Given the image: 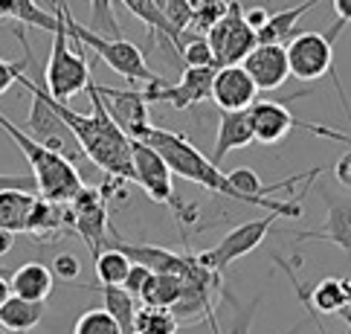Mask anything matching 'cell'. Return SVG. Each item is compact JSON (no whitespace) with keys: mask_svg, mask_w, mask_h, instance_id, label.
I'll return each instance as SVG.
<instances>
[{"mask_svg":"<svg viewBox=\"0 0 351 334\" xmlns=\"http://www.w3.org/2000/svg\"><path fill=\"white\" fill-rule=\"evenodd\" d=\"M299 329H302V326H293L291 331H287V334H299Z\"/></svg>","mask_w":351,"mask_h":334,"instance_id":"cell-47","label":"cell"},{"mask_svg":"<svg viewBox=\"0 0 351 334\" xmlns=\"http://www.w3.org/2000/svg\"><path fill=\"white\" fill-rule=\"evenodd\" d=\"M53 270L41 262H27L21 265L15 274H12L9 285L15 296H23V300H32V302H44L49 294H53Z\"/></svg>","mask_w":351,"mask_h":334,"instance_id":"cell-20","label":"cell"},{"mask_svg":"<svg viewBox=\"0 0 351 334\" xmlns=\"http://www.w3.org/2000/svg\"><path fill=\"white\" fill-rule=\"evenodd\" d=\"M49 270H53V276L61 279V282H76L79 274H82V262L73 253H58L53 259V267Z\"/></svg>","mask_w":351,"mask_h":334,"instance_id":"cell-38","label":"cell"},{"mask_svg":"<svg viewBox=\"0 0 351 334\" xmlns=\"http://www.w3.org/2000/svg\"><path fill=\"white\" fill-rule=\"evenodd\" d=\"M348 305V279H322L311 288L313 314H343Z\"/></svg>","mask_w":351,"mask_h":334,"instance_id":"cell-28","label":"cell"},{"mask_svg":"<svg viewBox=\"0 0 351 334\" xmlns=\"http://www.w3.org/2000/svg\"><path fill=\"white\" fill-rule=\"evenodd\" d=\"M99 96L108 108L110 119L125 131V137L131 140H143L145 131L152 128V119H148V102L143 91L128 88V91H119V88H108V84H96Z\"/></svg>","mask_w":351,"mask_h":334,"instance_id":"cell-14","label":"cell"},{"mask_svg":"<svg viewBox=\"0 0 351 334\" xmlns=\"http://www.w3.org/2000/svg\"><path fill=\"white\" fill-rule=\"evenodd\" d=\"M204 38L212 49V56H215V70L227 67V64H241L258 44V35H256V29L247 27L244 9L238 0H230L227 15H223Z\"/></svg>","mask_w":351,"mask_h":334,"instance_id":"cell-8","label":"cell"},{"mask_svg":"<svg viewBox=\"0 0 351 334\" xmlns=\"http://www.w3.org/2000/svg\"><path fill=\"white\" fill-rule=\"evenodd\" d=\"M223 291V296H227V300L235 305V320H232V331L230 334H250V326H253V317H256V308H258V296L250 305H238V300L235 296L227 291V288H221Z\"/></svg>","mask_w":351,"mask_h":334,"instance_id":"cell-36","label":"cell"},{"mask_svg":"<svg viewBox=\"0 0 351 334\" xmlns=\"http://www.w3.org/2000/svg\"><path fill=\"white\" fill-rule=\"evenodd\" d=\"M180 61L186 67H215V56L206 44L204 35H189V29L183 32V44H180Z\"/></svg>","mask_w":351,"mask_h":334,"instance_id":"cell-33","label":"cell"},{"mask_svg":"<svg viewBox=\"0 0 351 334\" xmlns=\"http://www.w3.org/2000/svg\"><path fill=\"white\" fill-rule=\"evenodd\" d=\"M15 35H18V41L23 47V58L21 61H3L0 58V96H3L12 84L18 82V76L27 70V64L32 61V49H29V41H27V35H23V29H15Z\"/></svg>","mask_w":351,"mask_h":334,"instance_id":"cell-35","label":"cell"},{"mask_svg":"<svg viewBox=\"0 0 351 334\" xmlns=\"http://www.w3.org/2000/svg\"><path fill=\"white\" fill-rule=\"evenodd\" d=\"M67 227L64 221V204H53L47 198L35 195V204L29 209V218H27V232L35 239H47V236H56Z\"/></svg>","mask_w":351,"mask_h":334,"instance_id":"cell-26","label":"cell"},{"mask_svg":"<svg viewBox=\"0 0 351 334\" xmlns=\"http://www.w3.org/2000/svg\"><path fill=\"white\" fill-rule=\"evenodd\" d=\"M328 215L319 230H305L296 232L299 241H331L337 247H343L346 253H351V198H331L328 192H319Z\"/></svg>","mask_w":351,"mask_h":334,"instance_id":"cell-17","label":"cell"},{"mask_svg":"<svg viewBox=\"0 0 351 334\" xmlns=\"http://www.w3.org/2000/svg\"><path fill=\"white\" fill-rule=\"evenodd\" d=\"M73 334H122V329L105 308H90V311H84L76 320Z\"/></svg>","mask_w":351,"mask_h":334,"instance_id":"cell-34","label":"cell"},{"mask_svg":"<svg viewBox=\"0 0 351 334\" xmlns=\"http://www.w3.org/2000/svg\"><path fill=\"white\" fill-rule=\"evenodd\" d=\"M0 21H18L21 27H38L47 32L58 29V12L41 9L35 0H0Z\"/></svg>","mask_w":351,"mask_h":334,"instance_id":"cell-21","label":"cell"},{"mask_svg":"<svg viewBox=\"0 0 351 334\" xmlns=\"http://www.w3.org/2000/svg\"><path fill=\"white\" fill-rule=\"evenodd\" d=\"M87 96H90V114H79V110H73L67 102H58V99H53V105L58 110V117L64 119L67 128L73 131L82 154L90 160L93 166L105 169L110 178L134 180L131 137H125V131L110 119L93 79L87 84Z\"/></svg>","mask_w":351,"mask_h":334,"instance_id":"cell-2","label":"cell"},{"mask_svg":"<svg viewBox=\"0 0 351 334\" xmlns=\"http://www.w3.org/2000/svg\"><path fill=\"white\" fill-rule=\"evenodd\" d=\"M12 247H15V232H9V230L0 227V256H6Z\"/></svg>","mask_w":351,"mask_h":334,"instance_id":"cell-44","label":"cell"},{"mask_svg":"<svg viewBox=\"0 0 351 334\" xmlns=\"http://www.w3.org/2000/svg\"><path fill=\"white\" fill-rule=\"evenodd\" d=\"M0 334H9V331H6V329H3V326H0Z\"/></svg>","mask_w":351,"mask_h":334,"instance_id":"cell-49","label":"cell"},{"mask_svg":"<svg viewBox=\"0 0 351 334\" xmlns=\"http://www.w3.org/2000/svg\"><path fill=\"white\" fill-rule=\"evenodd\" d=\"M253 119H250V108L247 110H221L218 119V137H215V154L209 160L215 166H221V160L227 157L235 148H247L253 143Z\"/></svg>","mask_w":351,"mask_h":334,"instance_id":"cell-18","label":"cell"},{"mask_svg":"<svg viewBox=\"0 0 351 334\" xmlns=\"http://www.w3.org/2000/svg\"><path fill=\"white\" fill-rule=\"evenodd\" d=\"M334 178H337V183H340V187L351 189V152H346V154L334 163Z\"/></svg>","mask_w":351,"mask_h":334,"instance_id":"cell-42","label":"cell"},{"mask_svg":"<svg viewBox=\"0 0 351 334\" xmlns=\"http://www.w3.org/2000/svg\"><path fill=\"white\" fill-rule=\"evenodd\" d=\"M227 9H230V0H197V3H192V21H189L192 32L206 35L227 15Z\"/></svg>","mask_w":351,"mask_h":334,"instance_id":"cell-31","label":"cell"},{"mask_svg":"<svg viewBox=\"0 0 351 334\" xmlns=\"http://www.w3.org/2000/svg\"><path fill=\"white\" fill-rule=\"evenodd\" d=\"M212 79H215V67H186L178 84H169L160 76L140 91L145 96V102H166L178 110H186L200 102H209Z\"/></svg>","mask_w":351,"mask_h":334,"instance_id":"cell-12","label":"cell"},{"mask_svg":"<svg viewBox=\"0 0 351 334\" xmlns=\"http://www.w3.org/2000/svg\"><path fill=\"white\" fill-rule=\"evenodd\" d=\"M276 218H279V215L267 213L265 218L244 221V224L232 227L215 247H209V250L197 253V262L204 265V267H209V270H215V274H221V270L227 267V265L238 262V259L247 256V253H253L256 247L267 239V232H270V227H273Z\"/></svg>","mask_w":351,"mask_h":334,"instance_id":"cell-11","label":"cell"},{"mask_svg":"<svg viewBox=\"0 0 351 334\" xmlns=\"http://www.w3.org/2000/svg\"><path fill=\"white\" fill-rule=\"evenodd\" d=\"M64 221L73 232H79V239L87 244V250L93 259L105 250V239L110 230V215H108V201L99 189L82 187L79 195L70 204H64Z\"/></svg>","mask_w":351,"mask_h":334,"instance_id":"cell-9","label":"cell"},{"mask_svg":"<svg viewBox=\"0 0 351 334\" xmlns=\"http://www.w3.org/2000/svg\"><path fill=\"white\" fill-rule=\"evenodd\" d=\"M244 21H247V27H250V29H256V32H258V29L270 21V12H267V9H261V6H258V9H250V12H244Z\"/></svg>","mask_w":351,"mask_h":334,"instance_id":"cell-43","label":"cell"},{"mask_svg":"<svg viewBox=\"0 0 351 334\" xmlns=\"http://www.w3.org/2000/svg\"><path fill=\"white\" fill-rule=\"evenodd\" d=\"M93 262H96V279L102 282V285H122L131 270V259L114 250V247H105Z\"/></svg>","mask_w":351,"mask_h":334,"instance_id":"cell-29","label":"cell"},{"mask_svg":"<svg viewBox=\"0 0 351 334\" xmlns=\"http://www.w3.org/2000/svg\"><path fill=\"white\" fill-rule=\"evenodd\" d=\"M93 291L102 294V308L119 323L122 334H134L136 323V296H131L122 285H93Z\"/></svg>","mask_w":351,"mask_h":334,"instance_id":"cell-25","label":"cell"},{"mask_svg":"<svg viewBox=\"0 0 351 334\" xmlns=\"http://www.w3.org/2000/svg\"><path fill=\"white\" fill-rule=\"evenodd\" d=\"M250 119H253V137H256L258 143H265V145H273V143L285 140L293 128H302V131H311V134H319V137H328V140L348 143L346 134L334 131V128L313 126V122L296 119L282 102H270V99H261V102L256 99V102L250 105Z\"/></svg>","mask_w":351,"mask_h":334,"instance_id":"cell-10","label":"cell"},{"mask_svg":"<svg viewBox=\"0 0 351 334\" xmlns=\"http://www.w3.org/2000/svg\"><path fill=\"white\" fill-rule=\"evenodd\" d=\"M0 128H3L12 143H15L23 157L29 160V169H32V178H35V187H38V195L47 198L53 204H70L73 198L79 195V189L84 187L82 175L73 160H67L64 154L53 152L41 143H35L32 137L23 128H18L9 117L0 114Z\"/></svg>","mask_w":351,"mask_h":334,"instance_id":"cell-3","label":"cell"},{"mask_svg":"<svg viewBox=\"0 0 351 334\" xmlns=\"http://www.w3.org/2000/svg\"><path fill=\"white\" fill-rule=\"evenodd\" d=\"M143 143L154 145L157 152L162 154V160L169 163V169L174 175H180L183 180H192L197 187H204L215 195H223L230 201H238V204H247V206H258L265 213H273V215H287V218H302V206L293 204V201H276V198H250V195H241L238 192L230 178L212 163L206 154L197 152V145H192L183 134H174L169 128H157L152 126L145 131Z\"/></svg>","mask_w":351,"mask_h":334,"instance_id":"cell-1","label":"cell"},{"mask_svg":"<svg viewBox=\"0 0 351 334\" xmlns=\"http://www.w3.org/2000/svg\"><path fill=\"white\" fill-rule=\"evenodd\" d=\"M18 84H23V88L29 91V96H32V108H29L27 122H23V131H27L35 143L53 148V152L64 154L67 160L76 163V157L82 154V148H79L76 137H73V131L67 128V122L58 117V110L53 105V96L47 93L44 84L32 82L29 76H23V73L18 76Z\"/></svg>","mask_w":351,"mask_h":334,"instance_id":"cell-6","label":"cell"},{"mask_svg":"<svg viewBox=\"0 0 351 334\" xmlns=\"http://www.w3.org/2000/svg\"><path fill=\"white\" fill-rule=\"evenodd\" d=\"M35 204V192H0V227L9 232H27V218Z\"/></svg>","mask_w":351,"mask_h":334,"instance_id":"cell-27","label":"cell"},{"mask_svg":"<svg viewBox=\"0 0 351 334\" xmlns=\"http://www.w3.org/2000/svg\"><path fill=\"white\" fill-rule=\"evenodd\" d=\"M287 67H291V79L299 82H317L322 76H334V44L328 41L325 32H296L291 41H287ZM337 82V76H334ZM337 91L343 96V105L348 110L346 93L337 82Z\"/></svg>","mask_w":351,"mask_h":334,"instance_id":"cell-7","label":"cell"},{"mask_svg":"<svg viewBox=\"0 0 351 334\" xmlns=\"http://www.w3.org/2000/svg\"><path fill=\"white\" fill-rule=\"evenodd\" d=\"M9 189H18V192H38L32 175H0V192H9Z\"/></svg>","mask_w":351,"mask_h":334,"instance_id":"cell-40","label":"cell"},{"mask_svg":"<svg viewBox=\"0 0 351 334\" xmlns=\"http://www.w3.org/2000/svg\"><path fill=\"white\" fill-rule=\"evenodd\" d=\"M148 274H152V270H148V267H143V265H134V262H131V270H128V276H125L122 288L128 291L131 296H140V291H143V285H145Z\"/></svg>","mask_w":351,"mask_h":334,"instance_id":"cell-41","label":"cell"},{"mask_svg":"<svg viewBox=\"0 0 351 334\" xmlns=\"http://www.w3.org/2000/svg\"><path fill=\"white\" fill-rule=\"evenodd\" d=\"M41 317H44V302L23 300V296H15V294L0 305V326H3L6 331L27 334L41 323Z\"/></svg>","mask_w":351,"mask_h":334,"instance_id":"cell-24","label":"cell"},{"mask_svg":"<svg viewBox=\"0 0 351 334\" xmlns=\"http://www.w3.org/2000/svg\"><path fill=\"white\" fill-rule=\"evenodd\" d=\"M331 6L337 12V23H334L331 32H328V41L334 44L337 38H340V32L351 23V0H331Z\"/></svg>","mask_w":351,"mask_h":334,"instance_id":"cell-39","label":"cell"},{"mask_svg":"<svg viewBox=\"0 0 351 334\" xmlns=\"http://www.w3.org/2000/svg\"><path fill=\"white\" fill-rule=\"evenodd\" d=\"M256 99L258 88L241 64H227L215 70L209 102H215L221 110H247Z\"/></svg>","mask_w":351,"mask_h":334,"instance_id":"cell-15","label":"cell"},{"mask_svg":"<svg viewBox=\"0 0 351 334\" xmlns=\"http://www.w3.org/2000/svg\"><path fill=\"white\" fill-rule=\"evenodd\" d=\"M131 166H134V183H140L152 201L174 206V201H178L171 187L174 171L169 169V163L162 160V154L154 145H148L143 140H131Z\"/></svg>","mask_w":351,"mask_h":334,"instance_id":"cell-13","label":"cell"},{"mask_svg":"<svg viewBox=\"0 0 351 334\" xmlns=\"http://www.w3.org/2000/svg\"><path fill=\"white\" fill-rule=\"evenodd\" d=\"M9 296H12V285H9V282H6L3 276H0V305H3V302L9 300Z\"/></svg>","mask_w":351,"mask_h":334,"instance_id":"cell-45","label":"cell"},{"mask_svg":"<svg viewBox=\"0 0 351 334\" xmlns=\"http://www.w3.org/2000/svg\"><path fill=\"white\" fill-rule=\"evenodd\" d=\"M183 285H186V279H180V276L148 274L145 285H143L136 300H140L145 308H166V311H171V308L178 305V300L183 296Z\"/></svg>","mask_w":351,"mask_h":334,"instance_id":"cell-23","label":"cell"},{"mask_svg":"<svg viewBox=\"0 0 351 334\" xmlns=\"http://www.w3.org/2000/svg\"><path fill=\"white\" fill-rule=\"evenodd\" d=\"M154 3H157V6H160V9H162V6H166V0H154Z\"/></svg>","mask_w":351,"mask_h":334,"instance_id":"cell-48","label":"cell"},{"mask_svg":"<svg viewBox=\"0 0 351 334\" xmlns=\"http://www.w3.org/2000/svg\"><path fill=\"white\" fill-rule=\"evenodd\" d=\"M87 84H90V67H87L84 58V47L76 38H70L64 21H61L58 29L53 32V49H49V61L44 70V88L58 102H70L76 93L87 91Z\"/></svg>","mask_w":351,"mask_h":334,"instance_id":"cell-5","label":"cell"},{"mask_svg":"<svg viewBox=\"0 0 351 334\" xmlns=\"http://www.w3.org/2000/svg\"><path fill=\"white\" fill-rule=\"evenodd\" d=\"M340 317H343V320H346V323L351 326V279H348V305L343 308V314H340Z\"/></svg>","mask_w":351,"mask_h":334,"instance_id":"cell-46","label":"cell"},{"mask_svg":"<svg viewBox=\"0 0 351 334\" xmlns=\"http://www.w3.org/2000/svg\"><path fill=\"white\" fill-rule=\"evenodd\" d=\"M319 3H322V0H302L299 6L282 9V12H273L270 21L256 32V35H258V44H285L287 38H293L299 18H302L305 12H311L313 6H319Z\"/></svg>","mask_w":351,"mask_h":334,"instance_id":"cell-22","label":"cell"},{"mask_svg":"<svg viewBox=\"0 0 351 334\" xmlns=\"http://www.w3.org/2000/svg\"><path fill=\"white\" fill-rule=\"evenodd\" d=\"M122 6L131 12L134 18H140L148 29H152V41H160L166 49H171V56L180 61V44L183 35L169 23L166 12H162L154 0H122Z\"/></svg>","mask_w":351,"mask_h":334,"instance_id":"cell-19","label":"cell"},{"mask_svg":"<svg viewBox=\"0 0 351 334\" xmlns=\"http://www.w3.org/2000/svg\"><path fill=\"white\" fill-rule=\"evenodd\" d=\"M241 67L250 73L258 91H279L291 79L285 44H256L253 53L241 61Z\"/></svg>","mask_w":351,"mask_h":334,"instance_id":"cell-16","label":"cell"},{"mask_svg":"<svg viewBox=\"0 0 351 334\" xmlns=\"http://www.w3.org/2000/svg\"><path fill=\"white\" fill-rule=\"evenodd\" d=\"M87 29L105 35V38H122L119 21L114 15V0H90V21H87Z\"/></svg>","mask_w":351,"mask_h":334,"instance_id":"cell-32","label":"cell"},{"mask_svg":"<svg viewBox=\"0 0 351 334\" xmlns=\"http://www.w3.org/2000/svg\"><path fill=\"white\" fill-rule=\"evenodd\" d=\"M56 9H58L61 21H64L70 38H76L84 49H93L96 58H102L105 64L117 73V76L128 79L131 84H143V88H145L148 82L160 79L157 73L145 64V56H143V49L136 47V44L125 41V38H105V35H99V32H93V29L82 27V23L73 18L67 0H56Z\"/></svg>","mask_w":351,"mask_h":334,"instance_id":"cell-4","label":"cell"},{"mask_svg":"<svg viewBox=\"0 0 351 334\" xmlns=\"http://www.w3.org/2000/svg\"><path fill=\"white\" fill-rule=\"evenodd\" d=\"M178 317L166 308H140L136 311L134 334H178Z\"/></svg>","mask_w":351,"mask_h":334,"instance_id":"cell-30","label":"cell"},{"mask_svg":"<svg viewBox=\"0 0 351 334\" xmlns=\"http://www.w3.org/2000/svg\"><path fill=\"white\" fill-rule=\"evenodd\" d=\"M162 12H166L169 23H171V27L178 29L180 35L189 29V21H192V0H166Z\"/></svg>","mask_w":351,"mask_h":334,"instance_id":"cell-37","label":"cell"}]
</instances>
